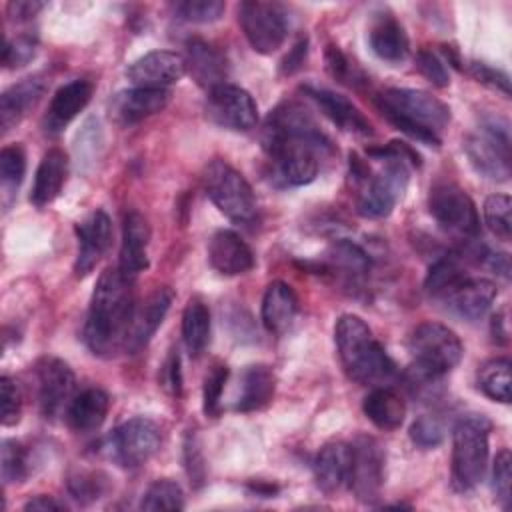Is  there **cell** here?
Returning <instances> with one entry per match:
<instances>
[{
	"instance_id": "obj_2",
	"label": "cell",
	"mask_w": 512,
	"mask_h": 512,
	"mask_svg": "<svg viewBox=\"0 0 512 512\" xmlns=\"http://www.w3.org/2000/svg\"><path fill=\"white\" fill-rule=\"evenodd\" d=\"M132 284L134 280L124 276L118 266L100 274L84 324V342L92 354L110 358L126 348L136 310Z\"/></svg>"
},
{
	"instance_id": "obj_51",
	"label": "cell",
	"mask_w": 512,
	"mask_h": 512,
	"mask_svg": "<svg viewBox=\"0 0 512 512\" xmlns=\"http://www.w3.org/2000/svg\"><path fill=\"white\" fill-rule=\"evenodd\" d=\"M184 464H186V472H188L190 482L196 488H200L202 482H204V476H206V466H204V458H202V452H200L198 438L192 432H188L186 440H184Z\"/></svg>"
},
{
	"instance_id": "obj_32",
	"label": "cell",
	"mask_w": 512,
	"mask_h": 512,
	"mask_svg": "<svg viewBox=\"0 0 512 512\" xmlns=\"http://www.w3.org/2000/svg\"><path fill=\"white\" fill-rule=\"evenodd\" d=\"M350 470V444L328 442L314 458L316 486L324 494H334L348 480Z\"/></svg>"
},
{
	"instance_id": "obj_55",
	"label": "cell",
	"mask_w": 512,
	"mask_h": 512,
	"mask_svg": "<svg viewBox=\"0 0 512 512\" xmlns=\"http://www.w3.org/2000/svg\"><path fill=\"white\" fill-rule=\"evenodd\" d=\"M44 8L42 2H34V0H16L8 4V16L14 22H26L32 20L40 10Z\"/></svg>"
},
{
	"instance_id": "obj_13",
	"label": "cell",
	"mask_w": 512,
	"mask_h": 512,
	"mask_svg": "<svg viewBox=\"0 0 512 512\" xmlns=\"http://www.w3.org/2000/svg\"><path fill=\"white\" fill-rule=\"evenodd\" d=\"M162 434L154 420L136 416L122 422L110 438L114 460L122 468H138L146 464L160 448Z\"/></svg>"
},
{
	"instance_id": "obj_38",
	"label": "cell",
	"mask_w": 512,
	"mask_h": 512,
	"mask_svg": "<svg viewBox=\"0 0 512 512\" xmlns=\"http://www.w3.org/2000/svg\"><path fill=\"white\" fill-rule=\"evenodd\" d=\"M142 510H182L184 508V492L178 482L170 478L154 480L140 500Z\"/></svg>"
},
{
	"instance_id": "obj_16",
	"label": "cell",
	"mask_w": 512,
	"mask_h": 512,
	"mask_svg": "<svg viewBox=\"0 0 512 512\" xmlns=\"http://www.w3.org/2000/svg\"><path fill=\"white\" fill-rule=\"evenodd\" d=\"M186 72L184 58L170 50H152L126 68V78L138 88H162L176 84Z\"/></svg>"
},
{
	"instance_id": "obj_50",
	"label": "cell",
	"mask_w": 512,
	"mask_h": 512,
	"mask_svg": "<svg viewBox=\"0 0 512 512\" xmlns=\"http://www.w3.org/2000/svg\"><path fill=\"white\" fill-rule=\"evenodd\" d=\"M102 478V474H98V472H80L78 476H74V478H70V482H68V490H70V494H72V498L74 500H78V502H92V500H96L102 492H104V480H100Z\"/></svg>"
},
{
	"instance_id": "obj_42",
	"label": "cell",
	"mask_w": 512,
	"mask_h": 512,
	"mask_svg": "<svg viewBox=\"0 0 512 512\" xmlns=\"http://www.w3.org/2000/svg\"><path fill=\"white\" fill-rule=\"evenodd\" d=\"M28 476V454L26 448L16 440L2 442V480L4 484L24 482Z\"/></svg>"
},
{
	"instance_id": "obj_47",
	"label": "cell",
	"mask_w": 512,
	"mask_h": 512,
	"mask_svg": "<svg viewBox=\"0 0 512 512\" xmlns=\"http://www.w3.org/2000/svg\"><path fill=\"white\" fill-rule=\"evenodd\" d=\"M416 68L428 82H432L438 88H446L450 84V74H448L446 64L442 62V58L436 52H432L428 48L418 50Z\"/></svg>"
},
{
	"instance_id": "obj_31",
	"label": "cell",
	"mask_w": 512,
	"mask_h": 512,
	"mask_svg": "<svg viewBox=\"0 0 512 512\" xmlns=\"http://www.w3.org/2000/svg\"><path fill=\"white\" fill-rule=\"evenodd\" d=\"M110 398L102 388H86L66 408V422L78 434L98 430L108 414Z\"/></svg>"
},
{
	"instance_id": "obj_35",
	"label": "cell",
	"mask_w": 512,
	"mask_h": 512,
	"mask_svg": "<svg viewBox=\"0 0 512 512\" xmlns=\"http://www.w3.org/2000/svg\"><path fill=\"white\" fill-rule=\"evenodd\" d=\"M472 256H474V250H464V252L444 254L442 258H438L430 266L428 276L424 280L426 292L432 294L434 298H440L442 294H446L452 286H456L462 278H466L464 262L470 260Z\"/></svg>"
},
{
	"instance_id": "obj_14",
	"label": "cell",
	"mask_w": 512,
	"mask_h": 512,
	"mask_svg": "<svg viewBox=\"0 0 512 512\" xmlns=\"http://www.w3.org/2000/svg\"><path fill=\"white\" fill-rule=\"evenodd\" d=\"M206 116L220 128L246 132L258 122V106L248 90L226 82L208 92Z\"/></svg>"
},
{
	"instance_id": "obj_12",
	"label": "cell",
	"mask_w": 512,
	"mask_h": 512,
	"mask_svg": "<svg viewBox=\"0 0 512 512\" xmlns=\"http://www.w3.org/2000/svg\"><path fill=\"white\" fill-rule=\"evenodd\" d=\"M238 20L252 50L258 54L276 52L288 34V22L282 6L272 2L248 0L238 8Z\"/></svg>"
},
{
	"instance_id": "obj_19",
	"label": "cell",
	"mask_w": 512,
	"mask_h": 512,
	"mask_svg": "<svg viewBox=\"0 0 512 512\" xmlns=\"http://www.w3.org/2000/svg\"><path fill=\"white\" fill-rule=\"evenodd\" d=\"M172 302H174V290L170 286H160L152 294H148L142 304L136 306L130 332L126 338L128 352L134 354L150 342V338L156 334V330L164 322Z\"/></svg>"
},
{
	"instance_id": "obj_18",
	"label": "cell",
	"mask_w": 512,
	"mask_h": 512,
	"mask_svg": "<svg viewBox=\"0 0 512 512\" xmlns=\"http://www.w3.org/2000/svg\"><path fill=\"white\" fill-rule=\"evenodd\" d=\"M78 256L74 264L76 276H86L98 264L102 254L108 250L112 240V222L104 210L90 212L82 222L76 224Z\"/></svg>"
},
{
	"instance_id": "obj_1",
	"label": "cell",
	"mask_w": 512,
	"mask_h": 512,
	"mask_svg": "<svg viewBox=\"0 0 512 512\" xmlns=\"http://www.w3.org/2000/svg\"><path fill=\"white\" fill-rule=\"evenodd\" d=\"M262 148L274 164L276 178L286 186L310 184L322 160L334 152L332 142L298 102H282L268 114Z\"/></svg>"
},
{
	"instance_id": "obj_44",
	"label": "cell",
	"mask_w": 512,
	"mask_h": 512,
	"mask_svg": "<svg viewBox=\"0 0 512 512\" xmlns=\"http://www.w3.org/2000/svg\"><path fill=\"white\" fill-rule=\"evenodd\" d=\"M24 172H26V156L24 150L16 144L12 146H4L0 152V178H2V186L8 188L10 192L18 190V186L24 180Z\"/></svg>"
},
{
	"instance_id": "obj_15",
	"label": "cell",
	"mask_w": 512,
	"mask_h": 512,
	"mask_svg": "<svg viewBox=\"0 0 512 512\" xmlns=\"http://www.w3.org/2000/svg\"><path fill=\"white\" fill-rule=\"evenodd\" d=\"M36 380H38V402L44 418H54L62 412L66 404H70V396L74 392V372L72 368L60 360L46 356L36 364Z\"/></svg>"
},
{
	"instance_id": "obj_11",
	"label": "cell",
	"mask_w": 512,
	"mask_h": 512,
	"mask_svg": "<svg viewBox=\"0 0 512 512\" xmlns=\"http://www.w3.org/2000/svg\"><path fill=\"white\" fill-rule=\"evenodd\" d=\"M386 454L372 436H358L350 444V470L346 484L362 504H376L384 486Z\"/></svg>"
},
{
	"instance_id": "obj_56",
	"label": "cell",
	"mask_w": 512,
	"mask_h": 512,
	"mask_svg": "<svg viewBox=\"0 0 512 512\" xmlns=\"http://www.w3.org/2000/svg\"><path fill=\"white\" fill-rule=\"evenodd\" d=\"M482 262H484L490 270H494V272H498L500 276L508 278V274H510V260H508V254L486 250Z\"/></svg>"
},
{
	"instance_id": "obj_26",
	"label": "cell",
	"mask_w": 512,
	"mask_h": 512,
	"mask_svg": "<svg viewBox=\"0 0 512 512\" xmlns=\"http://www.w3.org/2000/svg\"><path fill=\"white\" fill-rule=\"evenodd\" d=\"M184 66L192 76V80L198 86L206 88L208 92L220 84H226V76H228L226 56L204 40L194 38L186 44Z\"/></svg>"
},
{
	"instance_id": "obj_37",
	"label": "cell",
	"mask_w": 512,
	"mask_h": 512,
	"mask_svg": "<svg viewBox=\"0 0 512 512\" xmlns=\"http://www.w3.org/2000/svg\"><path fill=\"white\" fill-rule=\"evenodd\" d=\"M328 268L330 270H340L346 276L360 278L368 272L370 260L368 254L354 242L350 240H338L330 246L328 250Z\"/></svg>"
},
{
	"instance_id": "obj_8",
	"label": "cell",
	"mask_w": 512,
	"mask_h": 512,
	"mask_svg": "<svg viewBox=\"0 0 512 512\" xmlns=\"http://www.w3.org/2000/svg\"><path fill=\"white\" fill-rule=\"evenodd\" d=\"M466 156L472 168L494 182L510 178V130L502 118H484L466 138Z\"/></svg>"
},
{
	"instance_id": "obj_45",
	"label": "cell",
	"mask_w": 512,
	"mask_h": 512,
	"mask_svg": "<svg viewBox=\"0 0 512 512\" xmlns=\"http://www.w3.org/2000/svg\"><path fill=\"white\" fill-rule=\"evenodd\" d=\"M510 482H512V456L504 448L496 454L494 466H492V490L496 494V500L502 504V508H508L510 504Z\"/></svg>"
},
{
	"instance_id": "obj_33",
	"label": "cell",
	"mask_w": 512,
	"mask_h": 512,
	"mask_svg": "<svg viewBox=\"0 0 512 512\" xmlns=\"http://www.w3.org/2000/svg\"><path fill=\"white\" fill-rule=\"evenodd\" d=\"M362 410L366 418L380 430H396L402 426L406 416V404L402 396L388 388H374L362 402Z\"/></svg>"
},
{
	"instance_id": "obj_5",
	"label": "cell",
	"mask_w": 512,
	"mask_h": 512,
	"mask_svg": "<svg viewBox=\"0 0 512 512\" xmlns=\"http://www.w3.org/2000/svg\"><path fill=\"white\" fill-rule=\"evenodd\" d=\"M368 156L382 160L384 166L378 174L364 182V188L358 194L356 210L364 218L380 220L386 218L394 210L396 202L404 196L410 180L408 166H418L420 156L400 140H392L382 148H370Z\"/></svg>"
},
{
	"instance_id": "obj_30",
	"label": "cell",
	"mask_w": 512,
	"mask_h": 512,
	"mask_svg": "<svg viewBox=\"0 0 512 512\" xmlns=\"http://www.w3.org/2000/svg\"><path fill=\"white\" fill-rule=\"evenodd\" d=\"M66 174H68L66 152L62 148H50L38 164L34 186L30 192V202L38 208H44L50 202H54L66 182Z\"/></svg>"
},
{
	"instance_id": "obj_41",
	"label": "cell",
	"mask_w": 512,
	"mask_h": 512,
	"mask_svg": "<svg viewBox=\"0 0 512 512\" xmlns=\"http://www.w3.org/2000/svg\"><path fill=\"white\" fill-rule=\"evenodd\" d=\"M324 62H326L328 74L334 80H338L340 84L358 86L360 82H366L362 70L354 62H350V58L334 44H328V48L324 52Z\"/></svg>"
},
{
	"instance_id": "obj_3",
	"label": "cell",
	"mask_w": 512,
	"mask_h": 512,
	"mask_svg": "<svg viewBox=\"0 0 512 512\" xmlns=\"http://www.w3.org/2000/svg\"><path fill=\"white\" fill-rule=\"evenodd\" d=\"M378 110L400 132L426 146H440V132L450 124V108L418 88H388L376 96Z\"/></svg>"
},
{
	"instance_id": "obj_24",
	"label": "cell",
	"mask_w": 512,
	"mask_h": 512,
	"mask_svg": "<svg viewBox=\"0 0 512 512\" xmlns=\"http://www.w3.org/2000/svg\"><path fill=\"white\" fill-rule=\"evenodd\" d=\"M302 92L308 98H312L318 104V108L324 112V116L330 118L342 130L352 132V134H360V136H372L374 134L372 124L368 122V118L346 96L336 94L328 88L312 86V84L302 86Z\"/></svg>"
},
{
	"instance_id": "obj_17",
	"label": "cell",
	"mask_w": 512,
	"mask_h": 512,
	"mask_svg": "<svg viewBox=\"0 0 512 512\" xmlns=\"http://www.w3.org/2000/svg\"><path fill=\"white\" fill-rule=\"evenodd\" d=\"M496 284L488 278H474L466 276L456 286H452L446 294L438 300L446 304V310L454 316L474 322L480 320L496 300Z\"/></svg>"
},
{
	"instance_id": "obj_40",
	"label": "cell",
	"mask_w": 512,
	"mask_h": 512,
	"mask_svg": "<svg viewBox=\"0 0 512 512\" xmlns=\"http://www.w3.org/2000/svg\"><path fill=\"white\" fill-rule=\"evenodd\" d=\"M228 366L226 364H214L208 374L204 376V388H202V408L204 414L210 418H216L222 410V392L228 380Z\"/></svg>"
},
{
	"instance_id": "obj_36",
	"label": "cell",
	"mask_w": 512,
	"mask_h": 512,
	"mask_svg": "<svg viewBox=\"0 0 512 512\" xmlns=\"http://www.w3.org/2000/svg\"><path fill=\"white\" fill-rule=\"evenodd\" d=\"M478 388L494 402H510V360L492 358L478 370Z\"/></svg>"
},
{
	"instance_id": "obj_7",
	"label": "cell",
	"mask_w": 512,
	"mask_h": 512,
	"mask_svg": "<svg viewBox=\"0 0 512 512\" xmlns=\"http://www.w3.org/2000/svg\"><path fill=\"white\" fill-rule=\"evenodd\" d=\"M204 190L212 204L232 222L248 224L256 218L258 204L248 180L224 160H212L204 168Z\"/></svg>"
},
{
	"instance_id": "obj_25",
	"label": "cell",
	"mask_w": 512,
	"mask_h": 512,
	"mask_svg": "<svg viewBox=\"0 0 512 512\" xmlns=\"http://www.w3.org/2000/svg\"><path fill=\"white\" fill-rule=\"evenodd\" d=\"M168 100H170L168 90L134 86L130 90L116 94V98L112 100L110 112L120 126H132L164 110Z\"/></svg>"
},
{
	"instance_id": "obj_46",
	"label": "cell",
	"mask_w": 512,
	"mask_h": 512,
	"mask_svg": "<svg viewBox=\"0 0 512 512\" xmlns=\"http://www.w3.org/2000/svg\"><path fill=\"white\" fill-rule=\"evenodd\" d=\"M0 404H2V426H14L22 414V392L10 376L0 378Z\"/></svg>"
},
{
	"instance_id": "obj_20",
	"label": "cell",
	"mask_w": 512,
	"mask_h": 512,
	"mask_svg": "<svg viewBox=\"0 0 512 512\" xmlns=\"http://www.w3.org/2000/svg\"><path fill=\"white\" fill-rule=\"evenodd\" d=\"M92 92L94 84L88 78H76L60 86L44 114V132L50 136L60 134L86 108V104L92 98Z\"/></svg>"
},
{
	"instance_id": "obj_49",
	"label": "cell",
	"mask_w": 512,
	"mask_h": 512,
	"mask_svg": "<svg viewBox=\"0 0 512 512\" xmlns=\"http://www.w3.org/2000/svg\"><path fill=\"white\" fill-rule=\"evenodd\" d=\"M36 54V40L28 34L18 36L16 40H6L2 50V64L6 68H18L28 64Z\"/></svg>"
},
{
	"instance_id": "obj_23",
	"label": "cell",
	"mask_w": 512,
	"mask_h": 512,
	"mask_svg": "<svg viewBox=\"0 0 512 512\" xmlns=\"http://www.w3.org/2000/svg\"><path fill=\"white\" fill-rule=\"evenodd\" d=\"M208 262L222 276H238L254 268V252L236 232L218 230L208 242Z\"/></svg>"
},
{
	"instance_id": "obj_4",
	"label": "cell",
	"mask_w": 512,
	"mask_h": 512,
	"mask_svg": "<svg viewBox=\"0 0 512 512\" xmlns=\"http://www.w3.org/2000/svg\"><path fill=\"white\" fill-rule=\"evenodd\" d=\"M334 342L346 376L362 386L392 380L396 366L368 324L356 314H342L334 326Z\"/></svg>"
},
{
	"instance_id": "obj_54",
	"label": "cell",
	"mask_w": 512,
	"mask_h": 512,
	"mask_svg": "<svg viewBox=\"0 0 512 512\" xmlns=\"http://www.w3.org/2000/svg\"><path fill=\"white\" fill-rule=\"evenodd\" d=\"M306 54H308V40H306V36H304V38H300V40L292 46V50H290V52L286 54V58L282 60V66H280L282 74H294L296 70H300L302 64H304V60H306Z\"/></svg>"
},
{
	"instance_id": "obj_48",
	"label": "cell",
	"mask_w": 512,
	"mask_h": 512,
	"mask_svg": "<svg viewBox=\"0 0 512 512\" xmlns=\"http://www.w3.org/2000/svg\"><path fill=\"white\" fill-rule=\"evenodd\" d=\"M410 440L420 448H436L444 440V428L432 416H420L410 426Z\"/></svg>"
},
{
	"instance_id": "obj_10",
	"label": "cell",
	"mask_w": 512,
	"mask_h": 512,
	"mask_svg": "<svg viewBox=\"0 0 512 512\" xmlns=\"http://www.w3.org/2000/svg\"><path fill=\"white\" fill-rule=\"evenodd\" d=\"M428 210L440 228L452 234L466 238H476L480 234L476 204L460 186L452 182H440L430 188Z\"/></svg>"
},
{
	"instance_id": "obj_39",
	"label": "cell",
	"mask_w": 512,
	"mask_h": 512,
	"mask_svg": "<svg viewBox=\"0 0 512 512\" xmlns=\"http://www.w3.org/2000/svg\"><path fill=\"white\" fill-rule=\"evenodd\" d=\"M484 222L488 230L508 242L512 236V200L508 194H492L484 202Z\"/></svg>"
},
{
	"instance_id": "obj_6",
	"label": "cell",
	"mask_w": 512,
	"mask_h": 512,
	"mask_svg": "<svg viewBox=\"0 0 512 512\" xmlns=\"http://www.w3.org/2000/svg\"><path fill=\"white\" fill-rule=\"evenodd\" d=\"M492 422L484 414L462 416L452 432V486L460 492L476 488L486 474Z\"/></svg>"
},
{
	"instance_id": "obj_28",
	"label": "cell",
	"mask_w": 512,
	"mask_h": 512,
	"mask_svg": "<svg viewBox=\"0 0 512 512\" xmlns=\"http://www.w3.org/2000/svg\"><path fill=\"white\" fill-rule=\"evenodd\" d=\"M368 44L372 52L390 64L406 60L410 52V42L404 26L388 12L378 14L368 30Z\"/></svg>"
},
{
	"instance_id": "obj_57",
	"label": "cell",
	"mask_w": 512,
	"mask_h": 512,
	"mask_svg": "<svg viewBox=\"0 0 512 512\" xmlns=\"http://www.w3.org/2000/svg\"><path fill=\"white\" fill-rule=\"evenodd\" d=\"M24 510H34V512H52V510H64V504L54 500L52 496H46V494H40V496H34L30 498L26 504H24Z\"/></svg>"
},
{
	"instance_id": "obj_9",
	"label": "cell",
	"mask_w": 512,
	"mask_h": 512,
	"mask_svg": "<svg viewBox=\"0 0 512 512\" xmlns=\"http://www.w3.org/2000/svg\"><path fill=\"white\" fill-rule=\"evenodd\" d=\"M408 348L414 358L412 366L438 378L456 368L464 354V346L456 332L440 322H422L416 326Z\"/></svg>"
},
{
	"instance_id": "obj_52",
	"label": "cell",
	"mask_w": 512,
	"mask_h": 512,
	"mask_svg": "<svg viewBox=\"0 0 512 512\" xmlns=\"http://www.w3.org/2000/svg\"><path fill=\"white\" fill-rule=\"evenodd\" d=\"M470 74H472L478 82H482V84H486V86H490V88L502 92L504 96H510V80H508V74H506V72H502V70H498V68H492V66L484 64V62H472V64H470Z\"/></svg>"
},
{
	"instance_id": "obj_34",
	"label": "cell",
	"mask_w": 512,
	"mask_h": 512,
	"mask_svg": "<svg viewBox=\"0 0 512 512\" xmlns=\"http://www.w3.org/2000/svg\"><path fill=\"white\" fill-rule=\"evenodd\" d=\"M182 340L194 358L202 356L210 342V310L202 298H190L182 312Z\"/></svg>"
},
{
	"instance_id": "obj_27",
	"label": "cell",
	"mask_w": 512,
	"mask_h": 512,
	"mask_svg": "<svg viewBox=\"0 0 512 512\" xmlns=\"http://www.w3.org/2000/svg\"><path fill=\"white\" fill-rule=\"evenodd\" d=\"M276 388V376L270 366L254 364L246 366L240 374L236 396H234V410L236 412H254L262 410L270 404Z\"/></svg>"
},
{
	"instance_id": "obj_29",
	"label": "cell",
	"mask_w": 512,
	"mask_h": 512,
	"mask_svg": "<svg viewBox=\"0 0 512 512\" xmlns=\"http://www.w3.org/2000/svg\"><path fill=\"white\" fill-rule=\"evenodd\" d=\"M298 310H300V302L292 286L280 280L270 282L266 286V292L262 298V324L268 332L284 334L296 320Z\"/></svg>"
},
{
	"instance_id": "obj_21",
	"label": "cell",
	"mask_w": 512,
	"mask_h": 512,
	"mask_svg": "<svg viewBox=\"0 0 512 512\" xmlns=\"http://www.w3.org/2000/svg\"><path fill=\"white\" fill-rule=\"evenodd\" d=\"M46 88H48V82L40 74H36L12 84L2 92L0 96L2 134L10 132L16 124L22 122V118H26L38 106Z\"/></svg>"
},
{
	"instance_id": "obj_22",
	"label": "cell",
	"mask_w": 512,
	"mask_h": 512,
	"mask_svg": "<svg viewBox=\"0 0 512 512\" xmlns=\"http://www.w3.org/2000/svg\"><path fill=\"white\" fill-rule=\"evenodd\" d=\"M148 242H150L148 220L140 212L130 210L122 222V244H120V258H118V270L124 276L134 280L142 270L148 268V256H146Z\"/></svg>"
},
{
	"instance_id": "obj_53",
	"label": "cell",
	"mask_w": 512,
	"mask_h": 512,
	"mask_svg": "<svg viewBox=\"0 0 512 512\" xmlns=\"http://www.w3.org/2000/svg\"><path fill=\"white\" fill-rule=\"evenodd\" d=\"M162 386L174 394L180 396L182 392V374H180V356L178 352L172 350V354L168 356L164 368H162Z\"/></svg>"
},
{
	"instance_id": "obj_43",
	"label": "cell",
	"mask_w": 512,
	"mask_h": 512,
	"mask_svg": "<svg viewBox=\"0 0 512 512\" xmlns=\"http://www.w3.org/2000/svg\"><path fill=\"white\" fill-rule=\"evenodd\" d=\"M178 18L194 24H210L216 22L224 10L226 4L222 0H184L174 6Z\"/></svg>"
}]
</instances>
